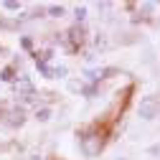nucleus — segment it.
Here are the masks:
<instances>
[{
    "label": "nucleus",
    "mask_w": 160,
    "mask_h": 160,
    "mask_svg": "<svg viewBox=\"0 0 160 160\" xmlns=\"http://www.w3.org/2000/svg\"><path fill=\"white\" fill-rule=\"evenodd\" d=\"M158 109H160L158 97L148 94V97H142V99H140V117H142V119H152V117L158 114Z\"/></svg>",
    "instance_id": "obj_1"
},
{
    "label": "nucleus",
    "mask_w": 160,
    "mask_h": 160,
    "mask_svg": "<svg viewBox=\"0 0 160 160\" xmlns=\"http://www.w3.org/2000/svg\"><path fill=\"white\" fill-rule=\"evenodd\" d=\"M82 148H84V152H87V155H97L99 150H102V137H99L97 132L84 135V137H82Z\"/></svg>",
    "instance_id": "obj_2"
},
{
    "label": "nucleus",
    "mask_w": 160,
    "mask_h": 160,
    "mask_svg": "<svg viewBox=\"0 0 160 160\" xmlns=\"http://www.w3.org/2000/svg\"><path fill=\"white\" fill-rule=\"evenodd\" d=\"M107 74H114V69H94V71H89L92 79H107Z\"/></svg>",
    "instance_id": "obj_3"
},
{
    "label": "nucleus",
    "mask_w": 160,
    "mask_h": 160,
    "mask_svg": "<svg viewBox=\"0 0 160 160\" xmlns=\"http://www.w3.org/2000/svg\"><path fill=\"white\" fill-rule=\"evenodd\" d=\"M15 89H18V92H23V94H31V92H33V87H31L28 79H21V82L15 84Z\"/></svg>",
    "instance_id": "obj_4"
},
{
    "label": "nucleus",
    "mask_w": 160,
    "mask_h": 160,
    "mask_svg": "<svg viewBox=\"0 0 160 160\" xmlns=\"http://www.w3.org/2000/svg\"><path fill=\"white\" fill-rule=\"evenodd\" d=\"M76 18H79V21H84V18H87V8H76Z\"/></svg>",
    "instance_id": "obj_5"
},
{
    "label": "nucleus",
    "mask_w": 160,
    "mask_h": 160,
    "mask_svg": "<svg viewBox=\"0 0 160 160\" xmlns=\"http://www.w3.org/2000/svg\"><path fill=\"white\" fill-rule=\"evenodd\" d=\"M38 119H48V109H41V112H38Z\"/></svg>",
    "instance_id": "obj_6"
}]
</instances>
